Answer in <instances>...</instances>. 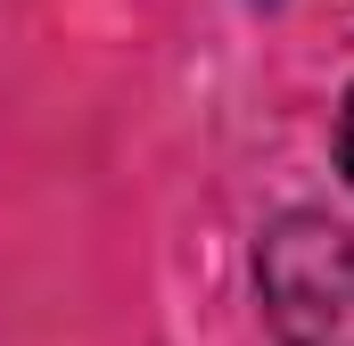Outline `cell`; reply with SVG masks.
I'll list each match as a JSON object with an SVG mask.
<instances>
[{"label": "cell", "instance_id": "1", "mask_svg": "<svg viewBox=\"0 0 354 346\" xmlns=\"http://www.w3.org/2000/svg\"><path fill=\"white\" fill-rule=\"evenodd\" d=\"M338 157H346V173H354V99H346V124H338Z\"/></svg>", "mask_w": 354, "mask_h": 346}]
</instances>
